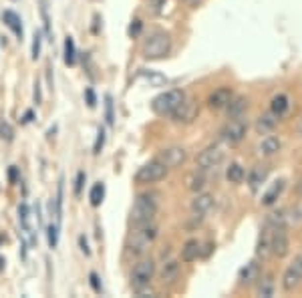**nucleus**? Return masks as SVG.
<instances>
[{"mask_svg": "<svg viewBox=\"0 0 302 298\" xmlns=\"http://www.w3.org/2000/svg\"><path fill=\"white\" fill-rule=\"evenodd\" d=\"M159 196L153 194V191H145V194H139L133 202V208L129 211V222L133 226H143V224H149L153 222L155 214H157V200Z\"/></svg>", "mask_w": 302, "mask_h": 298, "instance_id": "nucleus-1", "label": "nucleus"}, {"mask_svg": "<svg viewBox=\"0 0 302 298\" xmlns=\"http://www.w3.org/2000/svg\"><path fill=\"white\" fill-rule=\"evenodd\" d=\"M155 238H157V226L153 222L135 226V230L129 234V238L125 242V252L129 256H141V254L147 252V248L153 244Z\"/></svg>", "mask_w": 302, "mask_h": 298, "instance_id": "nucleus-2", "label": "nucleus"}, {"mask_svg": "<svg viewBox=\"0 0 302 298\" xmlns=\"http://www.w3.org/2000/svg\"><path fill=\"white\" fill-rule=\"evenodd\" d=\"M169 51H171V38L163 30H153L143 40V47H141L143 59H149V60L163 59L169 55Z\"/></svg>", "mask_w": 302, "mask_h": 298, "instance_id": "nucleus-3", "label": "nucleus"}, {"mask_svg": "<svg viewBox=\"0 0 302 298\" xmlns=\"http://www.w3.org/2000/svg\"><path fill=\"white\" fill-rule=\"evenodd\" d=\"M185 99V93L180 89H169L161 95H157L153 101H151V109L153 113L161 115V117H171L176 113V109L181 105V101Z\"/></svg>", "mask_w": 302, "mask_h": 298, "instance_id": "nucleus-4", "label": "nucleus"}, {"mask_svg": "<svg viewBox=\"0 0 302 298\" xmlns=\"http://www.w3.org/2000/svg\"><path fill=\"white\" fill-rule=\"evenodd\" d=\"M165 176H167V167H165L161 161L153 159V161H149V163H145V165H141V167L137 169V174H135V183H139V185L157 183V181H161Z\"/></svg>", "mask_w": 302, "mask_h": 298, "instance_id": "nucleus-5", "label": "nucleus"}, {"mask_svg": "<svg viewBox=\"0 0 302 298\" xmlns=\"http://www.w3.org/2000/svg\"><path fill=\"white\" fill-rule=\"evenodd\" d=\"M248 133V123L240 117H234L232 121H228L224 127H222V131H220V137L222 141H226L228 145H236V143H240Z\"/></svg>", "mask_w": 302, "mask_h": 298, "instance_id": "nucleus-6", "label": "nucleus"}, {"mask_svg": "<svg viewBox=\"0 0 302 298\" xmlns=\"http://www.w3.org/2000/svg\"><path fill=\"white\" fill-rule=\"evenodd\" d=\"M224 157H226V151H224L220 145H210V147H206L204 151L198 155L196 165H198L200 172H208V169L220 167L222 161H224Z\"/></svg>", "mask_w": 302, "mask_h": 298, "instance_id": "nucleus-7", "label": "nucleus"}, {"mask_svg": "<svg viewBox=\"0 0 302 298\" xmlns=\"http://www.w3.org/2000/svg\"><path fill=\"white\" fill-rule=\"evenodd\" d=\"M153 274H155V262L151 260V258H143V260H139L133 266L129 280H131V286L133 288H139V286L149 284L151 278H153Z\"/></svg>", "mask_w": 302, "mask_h": 298, "instance_id": "nucleus-8", "label": "nucleus"}, {"mask_svg": "<svg viewBox=\"0 0 302 298\" xmlns=\"http://www.w3.org/2000/svg\"><path fill=\"white\" fill-rule=\"evenodd\" d=\"M155 159L161 161L167 169H176V167H180V165L185 163V159H187V151H185L183 147H178V145H174V147H165V149H161L159 155H157Z\"/></svg>", "mask_w": 302, "mask_h": 298, "instance_id": "nucleus-9", "label": "nucleus"}, {"mask_svg": "<svg viewBox=\"0 0 302 298\" xmlns=\"http://www.w3.org/2000/svg\"><path fill=\"white\" fill-rule=\"evenodd\" d=\"M288 248H290V242L286 236V228H274L272 230V254H276L278 258H282L288 254Z\"/></svg>", "mask_w": 302, "mask_h": 298, "instance_id": "nucleus-10", "label": "nucleus"}, {"mask_svg": "<svg viewBox=\"0 0 302 298\" xmlns=\"http://www.w3.org/2000/svg\"><path fill=\"white\" fill-rule=\"evenodd\" d=\"M200 113V107H198V103L196 101H189V99H183L181 105L176 109V113L171 115L176 121H181V123H191L193 119L198 117Z\"/></svg>", "mask_w": 302, "mask_h": 298, "instance_id": "nucleus-11", "label": "nucleus"}, {"mask_svg": "<svg viewBox=\"0 0 302 298\" xmlns=\"http://www.w3.org/2000/svg\"><path fill=\"white\" fill-rule=\"evenodd\" d=\"M234 97L232 89L230 87H218L210 97H208V107L210 109H215V111H220V109H226V105L230 103V99Z\"/></svg>", "mask_w": 302, "mask_h": 298, "instance_id": "nucleus-12", "label": "nucleus"}, {"mask_svg": "<svg viewBox=\"0 0 302 298\" xmlns=\"http://www.w3.org/2000/svg\"><path fill=\"white\" fill-rule=\"evenodd\" d=\"M270 111L280 119V117H284L288 111H290V97L286 93H278L272 97L270 101Z\"/></svg>", "mask_w": 302, "mask_h": 298, "instance_id": "nucleus-13", "label": "nucleus"}, {"mask_svg": "<svg viewBox=\"0 0 302 298\" xmlns=\"http://www.w3.org/2000/svg\"><path fill=\"white\" fill-rule=\"evenodd\" d=\"M211 208H213V196H210V194H200L198 191L196 198L191 200V211L198 216H204Z\"/></svg>", "mask_w": 302, "mask_h": 298, "instance_id": "nucleus-14", "label": "nucleus"}, {"mask_svg": "<svg viewBox=\"0 0 302 298\" xmlns=\"http://www.w3.org/2000/svg\"><path fill=\"white\" fill-rule=\"evenodd\" d=\"M180 276V262L178 260H167L163 266H161V272H159V280L163 284H174Z\"/></svg>", "mask_w": 302, "mask_h": 298, "instance_id": "nucleus-15", "label": "nucleus"}, {"mask_svg": "<svg viewBox=\"0 0 302 298\" xmlns=\"http://www.w3.org/2000/svg\"><path fill=\"white\" fill-rule=\"evenodd\" d=\"M260 278V266H258V262H248L242 270H240V274H238V280H240V284H252L254 280H258Z\"/></svg>", "mask_w": 302, "mask_h": 298, "instance_id": "nucleus-16", "label": "nucleus"}, {"mask_svg": "<svg viewBox=\"0 0 302 298\" xmlns=\"http://www.w3.org/2000/svg\"><path fill=\"white\" fill-rule=\"evenodd\" d=\"M276 123H278V117L272 111L270 113H264V115L258 117V121H256V131L260 133V135H268V133L274 131Z\"/></svg>", "mask_w": 302, "mask_h": 298, "instance_id": "nucleus-17", "label": "nucleus"}, {"mask_svg": "<svg viewBox=\"0 0 302 298\" xmlns=\"http://www.w3.org/2000/svg\"><path fill=\"white\" fill-rule=\"evenodd\" d=\"M280 139L276 137V135H266L260 143H258V151H260L262 155H266V157H270V155H274V153H278L280 151Z\"/></svg>", "mask_w": 302, "mask_h": 298, "instance_id": "nucleus-18", "label": "nucleus"}, {"mask_svg": "<svg viewBox=\"0 0 302 298\" xmlns=\"http://www.w3.org/2000/svg\"><path fill=\"white\" fill-rule=\"evenodd\" d=\"M272 252V230L266 226L264 232L260 234V238H258V246H256V254L260 258H266L268 254Z\"/></svg>", "mask_w": 302, "mask_h": 298, "instance_id": "nucleus-19", "label": "nucleus"}, {"mask_svg": "<svg viewBox=\"0 0 302 298\" xmlns=\"http://www.w3.org/2000/svg\"><path fill=\"white\" fill-rule=\"evenodd\" d=\"M266 176H268V169L264 165H256L252 167V172L248 174V183H250V189L252 191H258L264 181H266Z\"/></svg>", "mask_w": 302, "mask_h": 298, "instance_id": "nucleus-20", "label": "nucleus"}, {"mask_svg": "<svg viewBox=\"0 0 302 298\" xmlns=\"http://www.w3.org/2000/svg\"><path fill=\"white\" fill-rule=\"evenodd\" d=\"M202 254V244L198 240H187L181 248V260L183 262H193V260H198V256Z\"/></svg>", "mask_w": 302, "mask_h": 298, "instance_id": "nucleus-21", "label": "nucleus"}, {"mask_svg": "<svg viewBox=\"0 0 302 298\" xmlns=\"http://www.w3.org/2000/svg\"><path fill=\"white\" fill-rule=\"evenodd\" d=\"M246 107H248L246 97H232L230 103L226 105L228 117H230V119H234V117H242V113L246 111Z\"/></svg>", "mask_w": 302, "mask_h": 298, "instance_id": "nucleus-22", "label": "nucleus"}, {"mask_svg": "<svg viewBox=\"0 0 302 298\" xmlns=\"http://www.w3.org/2000/svg\"><path fill=\"white\" fill-rule=\"evenodd\" d=\"M2 20H4V25H6L18 38H23V23H20V16H18L14 10H4V12H2Z\"/></svg>", "mask_w": 302, "mask_h": 298, "instance_id": "nucleus-23", "label": "nucleus"}, {"mask_svg": "<svg viewBox=\"0 0 302 298\" xmlns=\"http://www.w3.org/2000/svg\"><path fill=\"white\" fill-rule=\"evenodd\" d=\"M282 189H284V179H278L272 183V187L266 191V194L262 196V204L264 206H272L276 204V200L280 198V194H282Z\"/></svg>", "mask_w": 302, "mask_h": 298, "instance_id": "nucleus-24", "label": "nucleus"}, {"mask_svg": "<svg viewBox=\"0 0 302 298\" xmlns=\"http://www.w3.org/2000/svg\"><path fill=\"white\" fill-rule=\"evenodd\" d=\"M226 178L230 183H242L246 179V169L240 163H230L226 169Z\"/></svg>", "mask_w": 302, "mask_h": 298, "instance_id": "nucleus-25", "label": "nucleus"}, {"mask_svg": "<svg viewBox=\"0 0 302 298\" xmlns=\"http://www.w3.org/2000/svg\"><path fill=\"white\" fill-rule=\"evenodd\" d=\"M185 185H187V189H191V191H202L204 187H206V176L200 172H193V174H189L187 178H185Z\"/></svg>", "mask_w": 302, "mask_h": 298, "instance_id": "nucleus-26", "label": "nucleus"}, {"mask_svg": "<svg viewBox=\"0 0 302 298\" xmlns=\"http://www.w3.org/2000/svg\"><path fill=\"white\" fill-rule=\"evenodd\" d=\"M274 288H276L274 278H272V276H264V278L258 282V286H256V296L270 298V296H274Z\"/></svg>", "mask_w": 302, "mask_h": 298, "instance_id": "nucleus-27", "label": "nucleus"}, {"mask_svg": "<svg viewBox=\"0 0 302 298\" xmlns=\"http://www.w3.org/2000/svg\"><path fill=\"white\" fill-rule=\"evenodd\" d=\"M64 62L67 65H75L77 62V49H75V40H73V36H67L64 38Z\"/></svg>", "mask_w": 302, "mask_h": 298, "instance_id": "nucleus-28", "label": "nucleus"}, {"mask_svg": "<svg viewBox=\"0 0 302 298\" xmlns=\"http://www.w3.org/2000/svg\"><path fill=\"white\" fill-rule=\"evenodd\" d=\"M103 198H105V185L101 181H97L93 187H91V194H89V202L93 208H99L103 204Z\"/></svg>", "mask_w": 302, "mask_h": 298, "instance_id": "nucleus-29", "label": "nucleus"}, {"mask_svg": "<svg viewBox=\"0 0 302 298\" xmlns=\"http://www.w3.org/2000/svg\"><path fill=\"white\" fill-rule=\"evenodd\" d=\"M300 280H302L300 276H298L292 268H288V270L284 272V276H282V286H284V290L290 292V290H294V288L300 284Z\"/></svg>", "mask_w": 302, "mask_h": 298, "instance_id": "nucleus-30", "label": "nucleus"}, {"mask_svg": "<svg viewBox=\"0 0 302 298\" xmlns=\"http://www.w3.org/2000/svg\"><path fill=\"white\" fill-rule=\"evenodd\" d=\"M266 226L268 228H286V216L284 211H272V214L266 216Z\"/></svg>", "mask_w": 302, "mask_h": 298, "instance_id": "nucleus-31", "label": "nucleus"}, {"mask_svg": "<svg viewBox=\"0 0 302 298\" xmlns=\"http://www.w3.org/2000/svg\"><path fill=\"white\" fill-rule=\"evenodd\" d=\"M30 209H29V206L27 204H20L18 206V222H20V226H23V230L25 232H29L30 234Z\"/></svg>", "mask_w": 302, "mask_h": 298, "instance_id": "nucleus-32", "label": "nucleus"}, {"mask_svg": "<svg viewBox=\"0 0 302 298\" xmlns=\"http://www.w3.org/2000/svg\"><path fill=\"white\" fill-rule=\"evenodd\" d=\"M40 16H42V25H45V34L49 40H53V30H51V16L47 8V0H40Z\"/></svg>", "mask_w": 302, "mask_h": 298, "instance_id": "nucleus-33", "label": "nucleus"}, {"mask_svg": "<svg viewBox=\"0 0 302 298\" xmlns=\"http://www.w3.org/2000/svg\"><path fill=\"white\" fill-rule=\"evenodd\" d=\"M141 77L149 83V85H153V87H161V85H165V77L163 75H159V73H155V71H143L141 73Z\"/></svg>", "mask_w": 302, "mask_h": 298, "instance_id": "nucleus-34", "label": "nucleus"}, {"mask_svg": "<svg viewBox=\"0 0 302 298\" xmlns=\"http://www.w3.org/2000/svg\"><path fill=\"white\" fill-rule=\"evenodd\" d=\"M47 240H49V246L55 250L57 244H59V224H49L47 226Z\"/></svg>", "mask_w": 302, "mask_h": 298, "instance_id": "nucleus-35", "label": "nucleus"}, {"mask_svg": "<svg viewBox=\"0 0 302 298\" xmlns=\"http://www.w3.org/2000/svg\"><path fill=\"white\" fill-rule=\"evenodd\" d=\"M0 139H4V141H12L14 139V129H12V125L8 121H0Z\"/></svg>", "mask_w": 302, "mask_h": 298, "instance_id": "nucleus-36", "label": "nucleus"}, {"mask_svg": "<svg viewBox=\"0 0 302 298\" xmlns=\"http://www.w3.org/2000/svg\"><path fill=\"white\" fill-rule=\"evenodd\" d=\"M105 119H107V123L109 125H113V121H115V113H113V99L107 95L105 97Z\"/></svg>", "mask_w": 302, "mask_h": 298, "instance_id": "nucleus-37", "label": "nucleus"}, {"mask_svg": "<svg viewBox=\"0 0 302 298\" xmlns=\"http://www.w3.org/2000/svg\"><path fill=\"white\" fill-rule=\"evenodd\" d=\"M89 284H91V288H93L95 294H101L103 292V282H101V276L97 272H91L89 274Z\"/></svg>", "mask_w": 302, "mask_h": 298, "instance_id": "nucleus-38", "label": "nucleus"}, {"mask_svg": "<svg viewBox=\"0 0 302 298\" xmlns=\"http://www.w3.org/2000/svg\"><path fill=\"white\" fill-rule=\"evenodd\" d=\"M103 145H105V129H103V127H99V129H97V139H95V145H93V153L95 155L101 153Z\"/></svg>", "mask_w": 302, "mask_h": 298, "instance_id": "nucleus-39", "label": "nucleus"}, {"mask_svg": "<svg viewBox=\"0 0 302 298\" xmlns=\"http://www.w3.org/2000/svg\"><path fill=\"white\" fill-rule=\"evenodd\" d=\"M40 49H42V34L36 30L34 36H32V59L40 57Z\"/></svg>", "mask_w": 302, "mask_h": 298, "instance_id": "nucleus-40", "label": "nucleus"}, {"mask_svg": "<svg viewBox=\"0 0 302 298\" xmlns=\"http://www.w3.org/2000/svg\"><path fill=\"white\" fill-rule=\"evenodd\" d=\"M85 181H87V174H85V172H79V174H77V179H75V196H81V194H83Z\"/></svg>", "mask_w": 302, "mask_h": 298, "instance_id": "nucleus-41", "label": "nucleus"}, {"mask_svg": "<svg viewBox=\"0 0 302 298\" xmlns=\"http://www.w3.org/2000/svg\"><path fill=\"white\" fill-rule=\"evenodd\" d=\"M85 99H87V105H89L91 109H93L95 105H97V95H95V91H93L91 87H87V89H85Z\"/></svg>", "mask_w": 302, "mask_h": 298, "instance_id": "nucleus-42", "label": "nucleus"}, {"mask_svg": "<svg viewBox=\"0 0 302 298\" xmlns=\"http://www.w3.org/2000/svg\"><path fill=\"white\" fill-rule=\"evenodd\" d=\"M298 276H300V278H302V254H298V256L294 258V262H292V266H290Z\"/></svg>", "mask_w": 302, "mask_h": 298, "instance_id": "nucleus-43", "label": "nucleus"}, {"mask_svg": "<svg viewBox=\"0 0 302 298\" xmlns=\"http://www.w3.org/2000/svg\"><path fill=\"white\" fill-rule=\"evenodd\" d=\"M18 178H20V172H18V167H16V165L8 167V179H10V183H16V181H18Z\"/></svg>", "mask_w": 302, "mask_h": 298, "instance_id": "nucleus-44", "label": "nucleus"}, {"mask_svg": "<svg viewBox=\"0 0 302 298\" xmlns=\"http://www.w3.org/2000/svg\"><path fill=\"white\" fill-rule=\"evenodd\" d=\"M79 246H81V250H83L85 256H91V248H89L87 238H85V236H79Z\"/></svg>", "mask_w": 302, "mask_h": 298, "instance_id": "nucleus-45", "label": "nucleus"}, {"mask_svg": "<svg viewBox=\"0 0 302 298\" xmlns=\"http://www.w3.org/2000/svg\"><path fill=\"white\" fill-rule=\"evenodd\" d=\"M141 32V20H133V25L129 27V34L131 36H137Z\"/></svg>", "mask_w": 302, "mask_h": 298, "instance_id": "nucleus-46", "label": "nucleus"}, {"mask_svg": "<svg viewBox=\"0 0 302 298\" xmlns=\"http://www.w3.org/2000/svg\"><path fill=\"white\" fill-rule=\"evenodd\" d=\"M163 4H165V0H151V8H153L155 12H159L163 8Z\"/></svg>", "mask_w": 302, "mask_h": 298, "instance_id": "nucleus-47", "label": "nucleus"}, {"mask_svg": "<svg viewBox=\"0 0 302 298\" xmlns=\"http://www.w3.org/2000/svg\"><path fill=\"white\" fill-rule=\"evenodd\" d=\"M183 2H185L189 8H198V6L204 2V0H183Z\"/></svg>", "mask_w": 302, "mask_h": 298, "instance_id": "nucleus-48", "label": "nucleus"}, {"mask_svg": "<svg viewBox=\"0 0 302 298\" xmlns=\"http://www.w3.org/2000/svg\"><path fill=\"white\" fill-rule=\"evenodd\" d=\"M38 87H40V85L36 83V85H34V101H36V105L42 101V97H40V89H38Z\"/></svg>", "mask_w": 302, "mask_h": 298, "instance_id": "nucleus-49", "label": "nucleus"}, {"mask_svg": "<svg viewBox=\"0 0 302 298\" xmlns=\"http://www.w3.org/2000/svg\"><path fill=\"white\" fill-rule=\"evenodd\" d=\"M32 119H34V111H27L25 117H23V123H30Z\"/></svg>", "mask_w": 302, "mask_h": 298, "instance_id": "nucleus-50", "label": "nucleus"}, {"mask_svg": "<svg viewBox=\"0 0 302 298\" xmlns=\"http://www.w3.org/2000/svg\"><path fill=\"white\" fill-rule=\"evenodd\" d=\"M296 131H298V135H302V117L298 119V125H296Z\"/></svg>", "mask_w": 302, "mask_h": 298, "instance_id": "nucleus-51", "label": "nucleus"}, {"mask_svg": "<svg viewBox=\"0 0 302 298\" xmlns=\"http://www.w3.org/2000/svg\"><path fill=\"white\" fill-rule=\"evenodd\" d=\"M4 264H6V260H4L2 256H0V272H2V270H4Z\"/></svg>", "mask_w": 302, "mask_h": 298, "instance_id": "nucleus-52", "label": "nucleus"}, {"mask_svg": "<svg viewBox=\"0 0 302 298\" xmlns=\"http://www.w3.org/2000/svg\"><path fill=\"white\" fill-rule=\"evenodd\" d=\"M4 242V236H2V234H0V244H2Z\"/></svg>", "mask_w": 302, "mask_h": 298, "instance_id": "nucleus-53", "label": "nucleus"}]
</instances>
